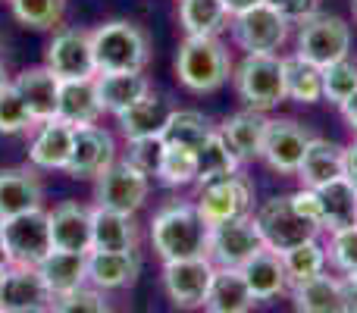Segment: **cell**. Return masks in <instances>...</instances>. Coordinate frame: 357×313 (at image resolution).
<instances>
[{"label": "cell", "instance_id": "34", "mask_svg": "<svg viewBox=\"0 0 357 313\" xmlns=\"http://www.w3.org/2000/svg\"><path fill=\"white\" fill-rule=\"evenodd\" d=\"M282 79L285 100H295V104H320L323 100V69L317 63L298 54L282 56Z\"/></svg>", "mask_w": 357, "mask_h": 313}, {"label": "cell", "instance_id": "26", "mask_svg": "<svg viewBox=\"0 0 357 313\" xmlns=\"http://www.w3.org/2000/svg\"><path fill=\"white\" fill-rule=\"evenodd\" d=\"M345 176V144L329 142V138H314L304 151V160L298 166V178L307 188H320V185L333 182V178Z\"/></svg>", "mask_w": 357, "mask_h": 313}, {"label": "cell", "instance_id": "25", "mask_svg": "<svg viewBox=\"0 0 357 313\" xmlns=\"http://www.w3.org/2000/svg\"><path fill=\"white\" fill-rule=\"evenodd\" d=\"M16 91L22 94V100L29 104L35 123H47V119H56V100H60V85L63 82L50 72L47 66H35L25 69L13 79Z\"/></svg>", "mask_w": 357, "mask_h": 313}, {"label": "cell", "instance_id": "35", "mask_svg": "<svg viewBox=\"0 0 357 313\" xmlns=\"http://www.w3.org/2000/svg\"><path fill=\"white\" fill-rule=\"evenodd\" d=\"M216 132V125H210V119L197 110H173L167 129H163V142L169 148H185V151H201L204 142Z\"/></svg>", "mask_w": 357, "mask_h": 313}, {"label": "cell", "instance_id": "15", "mask_svg": "<svg viewBox=\"0 0 357 313\" xmlns=\"http://www.w3.org/2000/svg\"><path fill=\"white\" fill-rule=\"evenodd\" d=\"M54 307V291L47 289L38 266H10L6 285L0 295L3 313H50Z\"/></svg>", "mask_w": 357, "mask_h": 313}, {"label": "cell", "instance_id": "27", "mask_svg": "<svg viewBox=\"0 0 357 313\" xmlns=\"http://www.w3.org/2000/svg\"><path fill=\"white\" fill-rule=\"evenodd\" d=\"M94 85H98L100 110L113 116L129 110L135 100H142L151 91V79L144 72H100L94 75Z\"/></svg>", "mask_w": 357, "mask_h": 313}, {"label": "cell", "instance_id": "3", "mask_svg": "<svg viewBox=\"0 0 357 313\" xmlns=\"http://www.w3.org/2000/svg\"><path fill=\"white\" fill-rule=\"evenodd\" d=\"M232 56L220 38H188L176 50V75L191 94H213L232 79Z\"/></svg>", "mask_w": 357, "mask_h": 313}, {"label": "cell", "instance_id": "18", "mask_svg": "<svg viewBox=\"0 0 357 313\" xmlns=\"http://www.w3.org/2000/svg\"><path fill=\"white\" fill-rule=\"evenodd\" d=\"M44 201V185L35 166H10L0 169V220L38 210Z\"/></svg>", "mask_w": 357, "mask_h": 313}, {"label": "cell", "instance_id": "11", "mask_svg": "<svg viewBox=\"0 0 357 313\" xmlns=\"http://www.w3.org/2000/svg\"><path fill=\"white\" fill-rule=\"evenodd\" d=\"M151 191V176L129 163V160H116L110 169H104L94 182V207L116 210V213H132L144 207Z\"/></svg>", "mask_w": 357, "mask_h": 313}, {"label": "cell", "instance_id": "48", "mask_svg": "<svg viewBox=\"0 0 357 313\" xmlns=\"http://www.w3.org/2000/svg\"><path fill=\"white\" fill-rule=\"evenodd\" d=\"M345 178L357 188V138L345 148Z\"/></svg>", "mask_w": 357, "mask_h": 313}, {"label": "cell", "instance_id": "30", "mask_svg": "<svg viewBox=\"0 0 357 313\" xmlns=\"http://www.w3.org/2000/svg\"><path fill=\"white\" fill-rule=\"evenodd\" d=\"M254 304L257 301H254L241 270H222V266H216L204 310L207 313H248Z\"/></svg>", "mask_w": 357, "mask_h": 313}, {"label": "cell", "instance_id": "47", "mask_svg": "<svg viewBox=\"0 0 357 313\" xmlns=\"http://www.w3.org/2000/svg\"><path fill=\"white\" fill-rule=\"evenodd\" d=\"M342 289H345V307L348 313H357V273H348L342 279Z\"/></svg>", "mask_w": 357, "mask_h": 313}, {"label": "cell", "instance_id": "16", "mask_svg": "<svg viewBox=\"0 0 357 313\" xmlns=\"http://www.w3.org/2000/svg\"><path fill=\"white\" fill-rule=\"evenodd\" d=\"M116 163V142L107 129L100 125H88V129H75L73 157L66 163V172L73 178H98L104 169Z\"/></svg>", "mask_w": 357, "mask_h": 313}, {"label": "cell", "instance_id": "46", "mask_svg": "<svg viewBox=\"0 0 357 313\" xmlns=\"http://www.w3.org/2000/svg\"><path fill=\"white\" fill-rule=\"evenodd\" d=\"M291 207L298 210V213L304 216V220L317 222V226L323 229V207H320V194H317V188H307V185H301L298 191H291Z\"/></svg>", "mask_w": 357, "mask_h": 313}, {"label": "cell", "instance_id": "28", "mask_svg": "<svg viewBox=\"0 0 357 313\" xmlns=\"http://www.w3.org/2000/svg\"><path fill=\"white\" fill-rule=\"evenodd\" d=\"M241 276H245L248 289H251L254 301H270V298L282 295L289 289V276H285V266H282V254L270 251H257L245 266H241Z\"/></svg>", "mask_w": 357, "mask_h": 313}, {"label": "cell", "instance_id": "38", "mask_svg": "<svg viewBox=\"0 0 357 313\" xmlns=\"http://www.w3.org/2000/svg\"><path fill=\"white\" fill-rule=\"evenodd\" d=\"M10 10L19 25L35 31H47L63 22L66 0H10Z\"/></svg>", "mask_w": 357, "mask_h": 313}, {"label": "cell", "instance_id": "45", "mask_svg": "<svg viewBox=\"0 0 357 313\" xmlns=\"http://www.w3.org/2000/svg\"><path fill=\"white\" fill-rule=\"evenodd\" d=\"M264 3L273 6V10L291 25H301L304 19L320 13V0H264Z\"/></svg>", "mask_w": 357, "mask_h": 313}, {"label": "cell", "instance_id": "44", "mask_svg": "<svg viewBox=\"0 0 357 313\" xmlns=\"http://www.w3.org/2000/svg\"><path fill=\"white\" fill-rule=\"evenodd\" d=\"M163 151H167V142H163L160 135L157 138H132L123 160H129V163L135 166V169H142L144 176H157Z\"/></svg>", "mask_w": 357, "mask_h": 313}, {"label": "cell", "instance_id": "1", "mask_svg": "<svg viewBox=\"0 0 357 313\" xmlns=\"http://www.w3.org/2000/svg\"><path fill=\"white\" fill-rule=\"evenodd\" d=\"M210 226L201 220L195 201H176L163 207L151 222V241L163 264L188 257H207Z\"/></svg>", "mask_w": 357, "mask_h": 313}, {"label": "cell", "instance_id": "8", "mask_svg": "<svg viewBox=\"0 0 357 313\" xmlns=\"http://www.w3.org/2000/svg\"><path fill=\"white\" fill-rule=\"evenodd\" d=\"M195 207L207 226H220V222L238 220V216H251L254 210V185L248 176L235 172V176L216 178L197 188Z\"/></svg>", "mask_w": 357, "mask_h": 313}, {"label": "cell", "instance_id": "49", "mask_svg": "<svg viewBox=\"0 0 357 313\" xmlns=\"http://www.w3.org/2000/svg\"><path fill=\"white\" fill-rule=\"evenodd\" d=\"M342 110V116H345V123H348V129L354 132V138H357V91H354V98L351 100H345V104L339 107Z\"/></svg>", "mask_w": 357, "mask_h": 313}, {"label": "cell", "instance_id": "6", "mask_svg": "<svg viewBox=\"0 0 357 313\" xmlns=\"http://www.w3.org/2000/svg\"><path fill=\"white\" fill-rule=\"evenodd\" d=\"M348 50H351V25L342 16L317 13V16L304 19L295 31V54L317 63L320 69L345 60Z\"/></svg>", "mask_w": 357, "mask_h": 313}, {"label": "cell", "instance_id": "2", "mask_svg": "<svg viewBox=\"0 0 357 313\" xmlns=\"http://www.w3.org/2000/svg\"><path fill=\"white\" fill-rule=\"evenodd\" d=\"M94 69L100 72H144L151 63V41L142 25L129 19H110L91 31Z\"/></svg>", "mask_w": 357, "mask_h": 313}, {"label": "cell", "instance_id": "22", "mask_svg": "<svg viewBox=\"0 0 357 313\" xmlns=\"http://www.w3.org/2000/svg\"><path fill=\"white\" fill-rule=\"evenodd\" d=\"M91 251H138V222L132 213L91 207Z\"/></svg>", "mask_w": 357, "mask_h": 313}, {"label": "cell", "instance_id": "37", "mask_svg": "<svg viewBox=\"0 0 357 313\" xmlns=\"http://www.w3.org/2000/svg\"><path fill=\"white\" fill-rule=\"evenodd\" d=\"M326 264H329L326 247H323L317 238L282 251V266H285V276H289V285L323 276V273H326Z\"/></svg>", "mask_w": 357, "mask_h": 313}, {"label": "cell", "instance_id": "13", "mask_svg": "<svg viewBox=\"0 0 357 313\" xmlns=\"http://www.w3.org/2000/svg\"><path fill=\"white\" fill-rule=\"evenodd\" d=\"M216 266L207 257H188V260H169L163 264V289L169 301L182 310H197L207 301L210 282H213Z\"/></svg>", "mask_w": 357, "mask_h": 313}, {"label": "cell", "instance_id": "36", "mask_svg": "<svg viewBox=\"0 0 357 313\" xmlns=\"http://www.w3.org/2000/svg\"><path fill=\"white\" fill-rule=\"evenodd\" d=\"M241 169V160L235 157V151L226 144V138L220 132L204 142V148L197 151V188L207 182H216V178H226V176H235Z\"/></svg>", "mask_w": 357, "mask_h": 313}, {"label": "cell", "instance_id": "20", "mask_svg": "<svg viewBox=\"0 0 357 313\" xmlns=\"http://www.w3.org/2000/svg\"><path fill=\"white\" fill-rule=\"evenodd\" d=\"M173 110L176 107L169 104L163 94H157L154 88H151L142 100H135L129 110H123L116 116L119 132L126 135V142H132V138H157V135H163Z\"/></svg>", "mask_w": 357, "mask_h": 313}, {"label": "cell", "instance_id": "39", "mask_svg": "<svg viewBox=\"0 0 357 313\" xmlns=\"http://www.w3.org/2000/svg\"><path fill=\"white\" fill-rule=\"evenodd\" d=\"M35 129H38V123L31 116L29 104L16 91V85L6 82L0 88V132L3 135H22V132H35Z\"/></svg>", "mask_w": 357, "mask_h": 313}, {"label": "cell", "instance_id": "53", "mask_svg": "<svg viewBox=\"0 0 357 313\" xmlns=\"http://www.w3.org/2000/svg\"><path fill=\"white\" fill-rule=\"evenodd\" d=\"M0 264H6V251H3V232H0Z\"/></svg>", "mask_w": 357, "mask_h": 313}, {"label": "cell", "instance_id": "50", "mask_svg": "<svg viewBox=\"0 0 357 313\" xmlns=\"http://www.w3.org/2000/svg\"><path fill=\"white\" fill-rule=\"evenodd\" d=\"M257 3H264V0H222V6L229 10V16H238V13H245V10H254Z\"/></svg>", "mask_w": 357, "mask_h": 313}, {"label": "cell", "instance_id": "51", "mask_svg": "<svg viewBox=\"0 0 357 313\" xmlns=\"http://www.w3.org/2000/svg\"><path fill=\"white\" fill-rule=\"evenodd\" d=\"M6 273H10V264H0V295H3V285H6Z\"/></svg>", "mask_w": 357, "mask_h": 313}, {"label": "cell", "instance_id": "4", "mask_svg": "<svg viewBox=\"0 0 357 313\" xmlns=\"http://www.w3.org/2000/svg\"><path fill=\"white\" fill-rule=\"evenodd\" d=\"M232 85L248 110H273L285 100L282 56L279 54H245L232 69Z\"/></svg>", "mask_w": 357, "mask_h": 313}, {"label": "cell", "instance_id": "9", "mask_svg": "<svg viewBox=\"0 0 357 313\" xmlns=\"http://www.w3.org/2000/svg\"><path fill=\"white\" fill-rule=\"evenodd\" d=\"M264 238H260L257 220L251 216H238V220L210 226L207 238V260L222 270H241L257 251H264Z\"/></svg>", "mask_w": 357, "mask_h": 313}, {"label": "cell", "instance_id": "33", "mask_svg": "<svg viewBox=\"0 0 357 313\" xmlns=\"http://www.w3.org/2000/svg\"><path fill=\"white\" fill-rule=\"evenodd\" d=\"M229 10L222 0H178V25L188 38H220L229 29Z\"/></svg>", "mask_w": 357, "mask_h": 313}, {"label": "cell", "instance_id": "10", "mask_svg": "<svg viewBox=\"0 0 357 313\" xmlns=\"http://www.w3.org/2000/svg\"><path fill=\"white\" fill-rule=\"evenodd\" d=\"M229 31L235 47H241L245 54H279V47L291 35V22H285L273 6L257 3L254 10L229 19Z\"/></svg>", "mask_w": 357, "mask_h": 313}, {"label": "cell", "instance_id": "21", "mask_svg": "<svg viewBox=\"0 0 357 313\" xmlns=\"http://www.w3.org/2000/svg\"><path fill=\"white\" fill-rule=\"evenodd\" d=\"M104 116L98 100V85L94 79H69L60 85V100H56V119L73 129H88L98 125Z\"/></svg>", "mask_w": 357, "mask_h": 313}, {"label": "cell", "instance_id": "17", "mask_svg": "<svg viewBox=\"0 0 357 313\" xmlns=\"http://www.w3.org/2000/svg\"><path fill=\"white\" fill-rule=\"evenodd\" d=\"M50 241L54 251L91 254V207L79 201H63L50 210Z\"/></svg>", "mask_w": 357, "mask_h": 313}, {"label": "cell", "instance_id": "24", "mask_svg": "<svg viewBox=\"0 0 357 313\" xmlns=\"http://www.w3.org/2000/svg\"><path fill=\"white\" fill-rule=\"evenodd\" d=\"M142 273V257L138 251H91L88 254V282L100 291H113V289H126L132 285Z\"/></svg>", "mask_w": 357, "mask_h": 313}, {"label": "cell", "instance_id": "5", "mask_svg": "<svg viewBox=\"0 0 357 313\" xmlns=\"http://www.w3.org/2000/svg\"><path fill=\"white\" fill-rule=\"evenodd\" d=\"M0 232H3V251L10 266H38L54 251L50 213L44 207L10 216V220H0Z\"/></svg>", "mask_w": 357, "mask_h": 313}, {"label": "cell", "instance_id": "23", "mask_svg": "<svg viewBox=\"0 0 357 313\" xmlns=\"http://www.w3.org/2000/svg\"><path fill=\"white\" fill-rule=\"evenodd\" d=\"M270 129V116L260 110H238L220 125V135L226 138V144L235 151V157L245 163V160H257L264 151V138Z\"/></svg>", "mask_w": 357, "mask_h": 313}, {"label": "cell", "instance_id": "31", "mask_svg": "<svg viewBox=\"0 0 357 313\" xmlns=\"http://www.w3.org/2000/svg\"><path fill=\"white\" fill-rule=\"evenodd\" d=\"M47 289L54 298L69 295V291L82 289L88 282V254H73V251H50L47 257L38 264Z\"/></svg>", "mask_w": 357, "mask_h": 313}, {"label": "cell", "instance_id": "54", "mask_svg": "<svg viewBox=\"0 0 357 313\" xmlns=\"http://www.w3.org/2000/svg\"><path fill=\"white\" fill-rule=\"evenodd\" d=\"M351 13H354V22H357V0H351Z\"/></svg>", "mask_w": 357, "mask_h": 313}, {"label": "cell", "instance_id": "40", "mask_svg": "<svg viewBox=\"0 0 357 313\" xmlns=\"http://www.w3.org/2000/svg\"><path fill=\"white\" fill-rule=\"evenodd\" d=\"M157 178H160L167 188H185V185L197 182V151H185V148H169L163 151L160 169H157Z\"/></svg>", "mask_w": 357, "mask_h": 313}, {"label": "cell", "instance_id": "42", "mask_svg": "<svg viewBox=\"0 0 357 313\" xmlns=\"http://www.w3.org/2000/svg\"><path fill=\"white\" fill-rule=\"evenodd\" d=\"M326 257L335 270L357 273V226L339 229V232H329V245H326Z\"/></svg>", "mask_w": 357, "mask_h": 313}, {"label": "cell", "instance_id": "52", "mask_svg": "<svg viewBox=\"0 0 357 313\" xmlns=\"http://www.w3.org/2000/svg\"><path fill=\"white\" fill-rule=\"evenodd\" d=\"M6 82H10V75H6V66H3V63H0V88H3Z\"/></svg>", "mask_w": 357, "mask_h": 313}, {"label": "cell", "instance_id": "12", "mask_svg": "<svg viewBox=\"0 0 357 313\" xmlns=\"http://www.w3.org/2000/svg\"><path fill=\"white\" fill-rule=\"evenodd\" d=\"M44 66L60 82L69 79H94V50H91V31L85 29H60L47 44V60Z\"/></svg>", "mask_w": 357, "mask_h": 313}, {"label": "cell", "instance_id": "29", "mask_svg": "<svg viewBox=\"0 0 357 313\" xmlns=\"http://www.w3.org/2000/svg\"><path fill=\"white\" fill-rule=\"evenodd\" d=\"M291 304H295V313H348L342 279H333L326 273L291 285Z\"/></svg>", "mask_w": 357, "mask_h": 313}, {"label": "cell", "instance_id": "55", "mask_svg": "<svg viewBox=\"0 0 357 313\" xmlns=\"http://www.w3.org/2000/svg\"><path fill=\"white\" fill-rule=\"evenodd\" d=\"M0 313H3V310H0Z\"/></svg>", "mask_w": 357, "mask_h": 313}, {"label": "cell", "instance_id": "43", "mask_svg": "<svg viewBox=\"0 0 357 313\" xmlns=\"http://www.w3.org/2000/svg\"><path fill=\"white\" fill-rule=\"evenodd\" d=\"M50 313H110V307H107V298L100 295V289L82 285V289L69 291V295L54 298Z\"/></svg>", "mask_w": 357, "mask_h": 313}, {"label": "cell", "instance_id": "14", "mask_svg": "<svg viewBox=\"0 0 357 313\" xmlns=\"http://www.w3.org/2000/svg\"><path fill=\"white\" fill-rule=\"evenodd\" d=\"M310 142L314 135L307 132V125L295 123V119H270L260 160L279 176H298V166H301Z\"/></svg>", "mask_w": 357, "mask_h": 313}, {"label": "cell", "instance_id": "41", "mask_svg": "<svg viewBox=\"0 0 357 313\" xmlns=\"http://www.w3.org/2000/svg\"><path fill=\"white\" fill-rule=\"evenodd\" d=\"M357 91V63L351 56L339 63H329L323 69V100H329L333 107H342L345 100H351Z\"/></svg>", "mask_w": 357, "mask_h": 313}, {"label": "cell", "instance_id": "32", "mask_svg": "<svg viewBox=\"0 0 357 313\" xmlns=\"http://www.w3.org/2000/svg\"><path fill=\"white\" fill-rule=\"evenodd\" d=\"M317 194H320L323 229H326V232H339V229L357 226V188L345 176L320 185Z\"/></svg>", "mask_w": 357, "mask_h": 313}, {"label": "cell", "instance_id": "19", "mask_svg": "<svg viewBox=\"0 0 357 313\" xmlns=\"http://www.w3.org/2000/svg\"><path fill=\"white\" fill-rule=\"evenodd\" d=\"M73 142H75V129L60 119H47V123H38L35 135H31L29 144V163L35 169H63L66 172V163L73 157Z\"/></svg>", "mask_w": 357, "mask_h": 313}, {"label": "cell", "instance_id": "7", "mask_svg": "<svg viewBox=\"0 0 357 313\" xmlns=\"http://www.w3.org/2000/svg\"><path fill=\"white\" fill-rule=\"evenodd\" d=\"M257 220V229H260V238L270 251L282 254L295 245H304V241H314L317 235L323 232L317 222L304 220L295 207H291V197L289 194H276L270 201H264L254 213Z\"/></svg>", "mask_w": 357, "mask_h": 313}]
</instances>
